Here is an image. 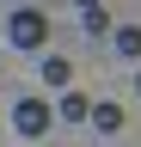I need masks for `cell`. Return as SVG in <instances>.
Returning <instances> with one entry per match:
<instances>
[{
    "instance_id": "obj_4",
    "label": "cell",
    "mask_w": 141,
    "mask_h": 147,
    "mask_svg": "<svg viewBox=\"0 0 141 147\" xmlns=\"http://www.w3.org/2000/svg\"><path fill=\"white\" fill-rule=\"evenodd\" d=\"M86 110H92V98H86V92H74V86L55 98V117H61V123H86Z\"/></svg>"
},
{
    "instance_id": "obj_8",
    "label": "cell",
    "mask_w": 141,
    "mask_h": 147,
    "mask_svg": "<svg viewBox=\"0 0 141 147\" xmlns=\"http://www.w3.org/2000/svg\"><path fill=\"white\" fill-rule=\"evenodd\" d=\"M74 6H80V12H86V6H104V0H74Z\"/></svg>"
},
{
    "instance_id": "obj_5",
    "label": "cell",
    "mask_w": 141,
    "mask_h": 147,
    "mask_svg": "<svg viewBox=\"0 0 141 147\" xmlns=\"http://www.w3.org/2000/svg\"><path fill=\"white\" fill-rule=\"evenodd\" d=\"M67 80H74V61H67V55H43V86L67 92Z\"/></svg>"
},
{
    "instance_id": "obj_2",
    "label": "cell",
    "mask_w": 141,
    "mask_h": 147,
    "mask_svg": "<svg viewBox=\"0 0 141 147\" xmlns=\"http://www.w3.org/2000/svg\"><path fill=\"white\" fill-rule=\"evenodd\" d=\"M49 123H55V104H49V98H19V104H12V129H19L25 141L49 135Z\"/></svg>"
},
{
    "instance_id": "obj_7",
    "label": "cell",
    "mask_w": 141,
    "mask_h": 147,
    "mask_svg": "<svg viewBox=\"0 0 141 147\" xmlns=\"http://www.w3.org/2000/svg\"><path fill=\"white\" fill-rule=\"evenodd\" d=\"M80 25H86V37H111V12H104V6H86Z\"/></svg>"
},
{
    "instance_id": "obj_1",
    "label": "cell",
    "mask_w": 141,
    "mask_h": 147,
    "mask_svg": "<svg viewBox=\"0 0 141 147\" xmlns=\"http://www.w3.org/2000/svg\"><path fill=\"white\" fill-rule=\"evenodd\" d=\"M6 43H12V49H43V43H49V18H43L37 6H19V12L6 18Z\"/></svg>"
},
{
    "instance_id": "obj_9",
    "label": "cell",
    "mask_w": 141,
    "mask_h": 147,
    "mask_svg": "<svg viewBox=\"0 0 141 147\" xmlns=\"http://www.w3.org/2000/svg\"><path fill=\"white\" fill-rule=\"evenodd\" d=\"M135 92H141V67H135Z\"/></svg>"
},
{
    "instance_id": "obj_6",
    "label": "cell",
    "mask_w": 141,
    "mask_h": 147,
    "mask_svg": "<svg viewBox=\"0 0 141 147\" xmlns=\"http://www.w3.org/2000/svg\"><path fill=\"white\" fill-rule=\"evenodd\" d=\"M117 55L123 61H141V25H123L117 31Z\"/></svg>"
},
{
    "instance_id": "obj_3",
    "label": "cell",
    "mask_w": 141,
    "mask_h": 147,
    "mask_svg": "<svg viewBox=\"0 0 141 147\" xmlns=\"http://www.w3.org/2000/svg\"><path fill=\"white\" fill-rule=\"evenodd\" d=\"M86 123H92V129H98V135H117V129H123V123H129V117H123V104H111V98H98L92 110H86Z\"/></svg>"
}]
</instances>
